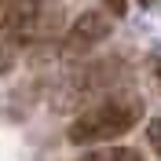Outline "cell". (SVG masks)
<instances>
[{
    "label": "cell",
    "mask_w": 161,
    "mask_h": 161,
    "mask_svg": "<svg viewBox=\"0 0 161 161\" xmlns=\"http://www.w3.org/2000/svg\"><path fill=\"white\" fill-rule=\"evenodd\" d=\"M143 117V99H106L92 110H80L66 128V139L73 147L84 143H110L117 136L136 128V121Z\"/></svg>",
    "instance_id": "obj_1"
},
{
    "label": "cell",
    "mask_w": 161,
    "mask_h": 161,
    "mask_svg": "<svg viewBox=\"0 0 161 161\" xmlns=\"http://www.w3.org/2000/svg\"><path fill=\"white\" fill-rule=\"evenodd\" d=\"M110 19L103 15V11H84V15H77V22H73L70 30H66V37L59 40V55H66V59H73V55H84V51H92L95 44H103V40L110 37Z\"/></svg>",
    "instance_id": "obj_2"
},
{
    "label": "cell",
    "mask_w": 161,
    "mask_h": 161,
    "mask_svg": "<svg viewBox=\"0 0 161 161\" xmlns=\"http://www.w3.org/2000/svg\"><path fill=\"white\" fill-rule=\"evenodd\" d=\"M37 33H40V0H11L4 26H0V40L26 48V44H37Z\"/></svg>",
    "instance_id": "obj_3"
},
{
    "label": "cell",
    "mask_w": 161,
    "mask_h": 161,
    "mask_svg": "<svg viewBox=\"0 0 161 161\" xmlns=\"http://www.w3.org/2000/svg\"><path fill=\"white\" fill-rule=\"evenodd\" d=\"M62 26V4L59 0H40V33H37V44L40 40H51Z\"/></svg>",
    "instance_id": "obj_4"
},
{
    "label": "cell",
    "mask_w": 161,
    "mask_h": 161,
    "mask_svg": "<svg viewBox=\"0 0 161 161\" xmlns=\"http://www.w3.org/2000/svg\"><path fill=\"white\" fill-rule=\"evenodd\" d=\"M80 161H143V154L132 150V147H106V150H95Z\"/></svg>",
    "instance_id": "obj_5"
},
{
    "label": "cell",
    "mask_w": 161,
    "mask_h": 161,
    "mask_svg": "<svg viewBox=\"0 0 161 161\" xmlns=\"http://www.w3.org/2000/svg\"><path fill=\"white\" fill-rule=\"evenodd\" d=\"M147 143H150V150L161 154V117L147 121Z\"/></svg>",
    "instance_id": "obj_6"
},
{
    "label": "cell",
    "mask_w": 161,
    "mask_h": 161,
    "mask_svg": "<svg viewBox=\"0 0 161 161\" xmlns=\"http://www.w3.org/2000/svg\"><path fill=\"white\" fill-rule=\"evenodd\" d=\"M11 66H15V44L0 40V73H8Z\"/></svg>",
    "instance_id": "obj_7"
},
{
    "label": "cell",
    "mask_w": 161,
    "mask_h": 161,
    "mask_svg": "<svg viewBox=\"0 0 161 161\" xmlns=\"http://www.w3.org/2000/svg\"><path fill=\"white\" fill-rule=\"evenodd\" d=\"M103 4H106V11H110L114 19H125V11H128V4H125V0H103Z\"/></svg>",
    "instance_id": "obj_8"
},
{
    "label": "cell",
    "mask_w": 161,
    "mask_h": 161,
    "mask_svg": "<svg viewBox=\"0 0 161 161\" xmlns=\"http://www.w3.org/2000/svg\"><path fill=\"white\" fill-rule=\"evenodd\" d=\"M8 8H11V0H0V26H4V15H8Z\"/></svg>",
    "instance_id": "obj_9"
},
{
    "label": "cell",
    "mask_w": 161,
    "mask_h": 161,
    "mask_svg": "<svg viewBox=\"0 0 161 161\" xmlns=\"http://www.w3.org/2000/svg\"><path fill=\"white\" fill-rule=\"evenodd\" d=\"M154 73H158V80H161V59H158V62H154Z\"/></svg>",
    "instance_id": "obj_10"
}]
</instances>
